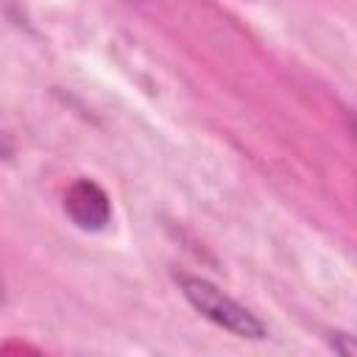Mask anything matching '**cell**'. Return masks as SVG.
Returning a JSON list of instances; mask_svg holds the SVG:
<instances>
[{"instance_id": "6da1fadb", "label": "cell", "mask_w": 357, "mask_h": 357, "mask_svg": "<svg viewBox=\"0 0 357 357\" xmlns=\"http://www.w3.org/2000/svg\"><path fill=\"white\" fill-rule=\"evenodd\" d=\"M178 290L187 298V304L206 318L209 324H215L218 329H226L234 337H245V340H262L268 337V326L265 321L251 312L245 304H240L237 298H231L226 290H220L215 282L204 279V276H190L181 273L178 276Z\"/></svg>"}, {"instance_id": "7a4b0ae2", "label": "cell", "mask_w": 357, "mask_h": 357, "mask_svg": "<svg viewBox=\"0 0 357 357\" xmlns=\"http://www.w3.org/2000/svg\"><path fill=\"white\" fill-rule=\"evenodd\" d=\"M64 215L81 231H103L112 223V198L95 178H75L64 192Z\"/></svg>"}, {"instance_id": "3957f363", "label": "cell", "mask_w": 357, "mask_h": 357, "mask_svg": "<svg viewBox=\"0 0 357 357\" xmlns=\"http://www.w3.org/2000/svg\"><path fill=\"white\" fill-rule=\"evenodd\" d=\"M329 343L340 354H354V337L349 332H329Z\"/></svg>"}, {"instance_id": "277c9868", "label": "cell", "mask_w": 357, "mask_h": 357, "mask_svg": "<svg viewBox=\"0 0 357 357\" xmlns=\"http://www.w3.org/2000/svg\"><path fill=\"white\" fill-rule=\"evenodd\" d=\"M14 151H17V148H14V139L0 128V162L11 159V156H14Z\"/></svg>"}, {"instance_id": "5b68a950", "label": "cell", "mask_w": 357, "mask_h": 357, "mask_svg": "<svg viewBox=\"0 0 357 357\" xmlns=\"http://www.w3.org/2000/svg\"><path fill=\"white\" fill-rule=\"evenodd\" d=\"M0 301H3V276H0Z\"/></svg>"}]
</instances>
